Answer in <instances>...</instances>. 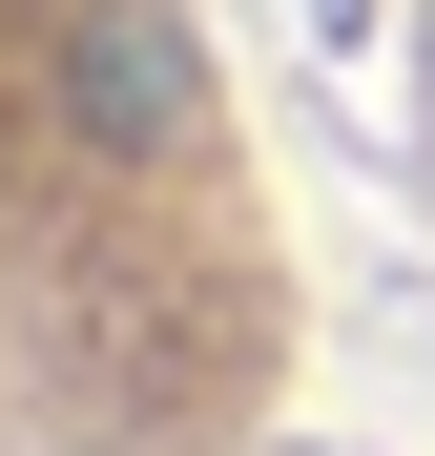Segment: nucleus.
Segmentation results:
<instances>
[{
	"label": "nucleus",
	"instance_id": "nucleus-1",
	"mask_svg": "<svg viewBox=\"0 0 435 456\" xmlns=\"http://www.w3.org/2000/svg\"><path fill=\"white\" fill-rule=\"evenodd\" d=\"M270 395V187L166 0H0V456H207Z\"/></svg>",
	"mask_w": 435,
	"mask_h": 456
}]
</instances>
